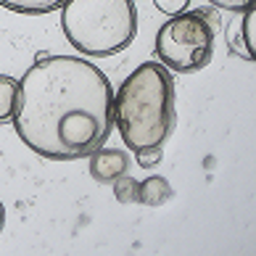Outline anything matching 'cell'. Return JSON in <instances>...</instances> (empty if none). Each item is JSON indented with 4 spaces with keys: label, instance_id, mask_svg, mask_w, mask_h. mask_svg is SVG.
<instances>
[{
    "label": "cell",
    "instance_id": "4",
    "mask_svg": "<svg viewBox=\"0 0 256 256\" xmlns=\"http://www.w3.org/2000/svg\"><path fill=\"white\" fill-rule=\"evenodd\" d=\"M214 30L201 11L169 16L156 32V56L172 72H198L212 61Z\"/></svg>",
    "mask_w": 256,
    "mask_h": 256
},
{
    "label": "cell",
    "instance_id": "7",
    "mask_svg": "<svg viewBox=\"0 0 256 256\" xmlns=\"http://www.w3.org/2000/svg\"><path fill=\"white\" fill-rule=\"evenodd\" d=\"M66 3V0H0V6L14 14L24 16H40V14H53Z\"/></svg>",
    "mask_w": 256,
    "mask_h": 256
},
{
    "label": "cell",
    "instance_id": "6",
    "mask_svg": "<svg viewBox=\"0 0 256 256\" xmlns=\"http://www.w3.org/2000/svg\"><path fill=\"white\" fill-rule=\"evenodd\" d=\"M169 196H172V185H169L164 177H158V174L148 177L146 182L138 185V204H143V206L156 208L161 204H166Z\"/></svg>",
    "mask_w": 256,
    "mask_h": 256
},
{
    "label": "cell",
    "instance_id": "1",
    "mask_svg": "<svg viewBox=\"0 0 256 256\" xmlns=\"http://www.w3.org/2000/svg\"><path fill=\"white\" fill-rule=\"evenodd\" d=\"M11 122L32 154L77 161L111 138L114 88L82 56H37L18 80Z\"/></svg>",
    "mask_w": 256,
    "mask_h": 256
},
{
    "label": "cell",
    "instance_id": "10",
    "mask_svg": "<svg viewBox=\"0 0 256 256\" xmlns=\"http://www.w3.org/2000/svg\"><path fill=\"white\" fill-rule=\"evenodd\" d=\"M138 185L127 172L114 180V196H116V201L119 204H138Z\"/></svg>",
    "mask_w": 256,
    "mask_h": 256
},
{
    "label": "cell",
    "instance_id": "5",
    "mask_svg": "<svg viewBox=\"0 0 256 256\" xmlns=\"http://www.w3.org/2000/svg\"><path fill=\"white\" fill-rule=\"evenodd\" d=\"M130 161H127V154L119 148H98L90 154V174L92 180L98 182H114L116 177H122L127 172Z\"/></svg>",
    "mask_w": 256,
    "mask_h": 256
},
{
    "label": "cell",
    "instance_id": "8",
    "mask_svg": "<svg viewBox=\"0 0 256 256\" xmlns=\"http://www.w3.org/2000/svg\"><path fill=\"white\" fill-rule=\"evenodd\" d=\"M16 96H18V80L8 77V74H0V124L14 119Z\"/></svg>",
    "mask_w": 256,
    "mask_h": 256
},
{
    "label": "cell",
    "instance_id": "12",
    "mask_svg": "<svg viewBox=\"0 0 256 256\" xmlns=\"http://www.w3.org/2000/svg\"><path fill=\"white\" fill-rule=\"evenodd\" d=\"M156 8L161 14H166V16H177V14H182L188 11V6H190V0H154Z\"/></svg>",
    "mask_w": 256,
    "mask_h": 256
},
{
    "label": "cell",
    "instance_id": "11",
    "mask_svg": "<svg viewBox=\"0 0 256 256\" xmlns=\"http://www.w3.org/2000/svg\"><path fill=\"white\" fill-rule=\"evenodd\" d=\"M161 156H164V148L161 146H150V148H143V150H138V164L140 166H156Z\"/></svg>",
    "mask_w": 256,
    "mask_h": 256
},
{
    "label": "cell",
    "instance_id": "2",
    "mask_svg": "<svg viewBox=\"0 0 256 256\" xmlns=\"http://www.w3.org/2000/svg\"><path fill=\"white\" fill-rule=\"evenodd\" d=\"M114 124L132 154L166 143L174 130V80L164 64H140L119 84L114 92Z\"/></svg>",
    "mask_w": 256,
    "mask_h": 256
},
{
    "label": "cell",
    "instance_id": "3",
    "mask_svg": "<svg viewBox=\"0 0 256 256\" xmlns=\"http://www.w3.org/2000/svg\"><path fill=\"white\" fill-rule=\"evenodd\" d=\"M61 30L69 45L90 58H108L130 48L138 34L135 0H66Z\"/></svg>",
    "mask_w": 256,
    "mask_h": 256
},
{
    "label": "cell",
    "instance_id": "9",
    "mask_svg": "<svg viewBox=\"0 0 256 256\" xmlns=\"http://www.w3.org/2000/svg\"><path fill=\"white\" fill-rule=\"evenodd\" d=\"M254 26H256V6L251 3L248 8H243V18H240V40H243V45H246V50L251 53V58H256Z\"/></svg>",
    "mask_w": 256,
    "mask_h": 256
},
{
    "label": "cell",
    "instance_id": "14",
    "mask_svg": "<svg viewBox=\"0 0 256 256\" xmlns=\"http://www.w3.org/2000/svg\"><path fill=\"white\" fill-rule=\"evenodd\" d=\"M3 224H6V206L0 201V232H3Z\"/></svg>",
    "mask_w": 256,
    "mask_h": 256
},
{
    "label": "cell",
    "instance_id": "13",
    "mask_svg": "<svg viewBox=\"0 0 256 256\" xmlns=\"http://www.w3.org/2000/svg\"><path fill=\"white\" fill-rule=\"evenodd\" d=\"M212 6L216 8H224V11H243V8H248L254 0H208Z\"/></svg>",
    "mask_w": 256,
    "mask_h": 256
}]
</instances>
